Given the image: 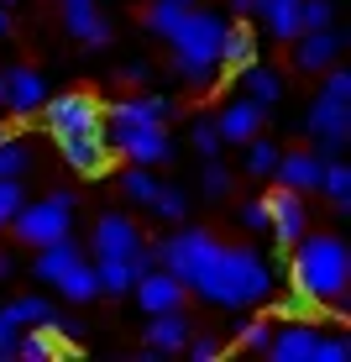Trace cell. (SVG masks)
I'll return each mask as SVG.
<instances>
[{
    "label": "cell",
    "instance_id": "e575fe53",
    "mask_svg": "<svg viewBox=\"0 0 351 362\" xmlns=\"http://www.w3.org/2000/svg\"><path fill=\"white\" fill-rule=\"evenodd\" d=\"M268 341H273V320L268 315L246 320V326L236 331V346H246V352H268Z\"/></svg>",
    "mask_w": 351,
    "mask_h": 362
},
{
    "label": "cell",
    "instance_id": "f546056e",
    "mask_svg": "<svg viewBox=\"0 0 351 362\" xmlns=\"http://www.w3.org/2000/svg\"><path fill=\"white\" fill-rule=\"evenodd\" d=\"M189 6H194V0H153V6H147V27H153L157 37H168L184 21V11H189Z\"/></svg>",
    "mask_w": 351,
    "mask_h": 362
},
{
    "label": "cell",
    "instance_id": "ffe728a7",
    "mask_svg": "<svg viewBox=\"0 0 351 362\" xmlns=\"http://www.w3.org/2000/svg\"><path fill=\"white\" fill-rule=\"evenodd\" d=\"M252 16L268 21V32L278 42H294L299 37V0H252Z\"/></svg>",
    "mask_w": 351,
    "mask_h": 362
},
{
    "label": "cell",
    "instance_id": "8992f818",
    "mask_svg": "<svg viewBox=\"0 0 351 362\" xmlns=\"http://www.w3.org/2000/svg\"><path fill=\"white\" fill-rule=\"evenodd\" d=\"M73 194L69 189H58V194H42V199H21V210L11 216V231H16V242H27V247H47V242H58V236H69L73 226Z\"/></svg>",
    "mask_w": 351,
    "mask_h": 362
},
{
    "label": "cell",
    "instance_id": "7c38bea8",
    "mask_svg": "<svg viewBox=\"0 0 351 362\" xmlns=\"http://www.w3.org/2000/svg\"><path fill=\"white\" fill-rule=\"evenodd\" d=\"M58 153H64V163L73 173H84V179H100V173L110 168L105 127H100V132H64V136H58Z\"/></svg>",
    "mask_w": 351,
    "mask_h": 362
},
{
    "label": "cell",
    "instance_id": "7402d4cb",
    "mask_svg": "<svg viewBox=\"0 0 351 362\" xmlns=\"http://www.w3.org/2000/svg\"><path fill=\"white\" fill-rule=\"evenodd\" d=\"M53 289H58V294H64V299H69V305H90V299L100 294V279H95V263H84V257H79V263H69L64 273H58V284H53Z\"/></svg>",
    "mask_w": 351,
    "mask_h": 362
},
{
    "label": "cell",
    "instance_id": "7a4b0ae2",
    "mask_svg": "<svg viewBox=\"0 0 351 362\" xmlns=\"http://www.w3.org/2000/svg\"><path fill=\"white\" fill-rule=\"evenodd\" d=\"M189 289H199L220 310H246V305H257V299L273 294V268H268V257H262L257 247H215Z\"/></svg>",
    "mask_w": 351,
    "mask_h": 362
},
{
    "label": "cell",
    "instance_id": "836d02e7",
    "mask_svg": "<svg viewBox=\"0 0 351 362\" xmlns=\"http://www.w3.org/2000/svg\"><path fill=\"white\" fill-rule=\"evenodd\" d=\"M335 21V0H299V32H315Z\"/></svg>",
    "mask_w": 351,
    "mask_h": 362
},
{
    "label": "cell",
    "instance_id": "8fae6325",
    "mask_svg": "<svg viewBox=\"0 0 351 362\" xmlns=\"http://www.w3.org/2000/svg\"><path fill=\"white\" fill-rule=\"evenodd\" d=\"M262 205H268V231L278 236V247H294L299 236L309 231V205H304L299 189H283V184H278Z\"/></svg>",
    "mask_w": 351,
    "mask_h": 362
},
{
    "label": "cell",
    "instance_id": "3957f363",
    "mask_svg": "<svg viewBox=\"0 0 351 362\" xmlns=\"http://www.w3.org/2000/svg\"><path fill=\"white\" fill-rule=\"evenodd\" d=\"M288 273H294L299 299L341 310V299L351 289V252H346L341 236H331V231H304L294 242V263H288Z\"/></svg>",
    "mask_w": 351,
    "mask_h": 362
},
{
    "label": "cell",
    "instance_id": "5b68a950",
    "mask_svg": "<svg viewBox=\"0 0 351 362\" xmlns=\"http://www.w3.org/2000/svg\"><path fill=\"white\" fill-rule=\"evenodd\" d=\"M268 357L273 362H346L351 341H346V336H325L315 326H304V320H294V326H273Z\"/></svg>",
    "mask_w": 351,
    "mask_h": 362
},
{
    "label": "cell",
    "instance_id": "277c9868",
    "mask_svg": "<svg viewBox=\"0 0 351 362\" xmlns=\"http://www.w3.org/2000/svg\"><path fill=\"white\" fill-rule=\"evenodd\" d=\"M220 32H225V21L215 16V11H184V21L168 32V42H173V74H179L184 84H194V90H210L215 84V74H220Z\"/></svg>",
    "mask_w": 351,
    "mask_h": 362
},
{
    "label": "cell",
    "instance_id": "9c48e42d",
    "mask_svg": "<svg viewBox=\"0 0 351 362\" xmlns=\"http://www.w3.org/2000/svg\"><path fill=\"white\" fill-rule=\"evenodd\" d=\"M304 132L320 142V158H331V153H341L346 147V136H351V100L346 95H315V105H309V116H304Z\"/></svg>",
    "mask_w": 351,
    "mask_h": 362
},
{
    "label": "cell",
    "instance_id": "cb8c5ba5",
    "mask_svg": "<svg viewBox=\"0 0 351 362\" xmlns=\"http://www.w3.org/2000/svg\"><path fill=\"white\" fill-rule=\"evenodd\" d=\"M242 90L257 100V105H273V100H283V74L268 69V64H246L242 69Z\"/></svg>",
    "mask_w": 351,
    "mask_h": 362
},
{
    "label": "cell",
    "instance_id": "9a60e30c",
    "mask_svg": "<svg viewBox=\"0 0 351 362\" xmlns=\"http://www.w3.org/2000/svg\"><path fill=\"white\" fill-rule=\"evenodd\" d=\"M341 53V32L335 27H315V32H299L294 37V69L304 74H325Z\"/></svg>",
    "mask_w": 351,
    "mask_h": 362
},
{
    "label": "cell",
    "instance_id": "8d00e7d4",
    "mask_svg": "<svg viewBox=\"0 0 351 362\" xmlns=\"http://www.w3.org/2000/svg\"><path fill=\"white\" fill-rule=\"evenodd\" d=\"M21 199H27V189H21V179H0V231L11 226V216L21 210Z\"/></svg>",
    "mask_w": 351,
    "mask_h": 362
},
{
    "label": "cell",
    "instance_id": "d590c367",
    "mask_svg": "<svg viewBox=\"0 0 351 362\" xmlns=\"http://www.w3.org/2000/svg\"><path fill=\"white\" fill-rule=\"evenodd\" d=\"M189 142L199 147V153H205V158H220V132H215V116H199L194 121V127H189Z\"/></svg>",
    "mask_w": 351,
    "mask_h": 362
},
{
    "label": "cell",
    "instance_id": "d6986e66",
    "mask_svg": "<svg viewBox=\"0 0 351 362\" xmlns=\"http://www.w3.org/2000/svg\"><path fill=\"white\" fill-rule=\"evenodd\" d=\"M184 341H189V315L184 310H157L153 326H147V346L157 357H168V352H184Z\"/></svg>",
    "mask_w": 351,
    "mask_h": 362
},
{
    "label": "cell",
    "instance_id": "83f0119b",
    "mask_svg": "<svg viewBox=\"0 0 351 362\" xmlns=\"http://www.w3.org/2000/svg\"><path fill=\"white\" fill-rule=\"evenodd\" d=\"M16 326H47L53 320V305H47L42 294H27V299H11V305H0Z\"/></svg>",
    "mask_w": 351,
    "mask_h": 362
},
{
    "label": "cell",
    "instance_id": "44dd1931",
    "mask_svg": "<svg viewBox=\"0 0 351 362\" xmlns=\"http://www.w3.org/2000/svg\"><path fill=\"white\" fill-rule=\"evenodd\" d=\"M220 69L225 74H242L246 64H257V37L252 32H246V27H225L220 32Z\"/></svg>",
    "mask_w": 351,
    "mask_h": 362
},
{
    "label": "cell",
    "instance_id": "ab89813d",
    "mask_svg": "<svg viewBox=\"0 0 351 362\" xmlns=\"http://www.w3.org/2000/svg\"><path fill=\"white\" fill-rule=\"evenodd\" d=\"M16 336H21V326L0 310V362H16Z\"/></svg>",
    "mask_w": 351,
    "mask_h": 362
},
{
    "label": "cell",
    "instance_id": "2e32d148",
    "mask_svg": "<svg viewBox=\"0 0 351 362\" xmlns=\"http://www.w3.org/2000/svg\"><path fill=\"white\" fill-rule=\"evenodd\" d=\"M131 289H136V305H142L147 315H157V310H184V284L173 279L168 268H147Z\"/></svg>",
    "mask_w": 351,
    "mask_h": 362
},
{
    "label": "cell",
    "instance_id": "f1b7e54d",
    "mask_svg": "<svg viewBox=\"0 0 351 362\" xmlns=\"http://www.w3.org/2000/svg\"><path fill=\"white\" fill-rule=\"evenodd\" d=\"M320 189L331 194V205H351V168L346 163H335V158H325V168H320Z\"/></svg>",
    "mask_w": 351,
    "mask_h": 362
},
{
    "label": "cell",
    "instance_id": "d4e9b609",
    "mask_svg": "<svg viewBox=\"0 0 351 362\" xmlns=\"http://www.w3.org/2000/svg\"><path fill=\"white\" fill-rule=\"evenodd\" d=\"M47 357H58V336L47 331V326H21V336H16V362H47Z\"/></svg>",
    "mask_w": 351,
    "mask_h": 362
},
{
    "label": "cell",
    "instance_id": "ac0fdd59",
    "mask_svg": "<svg viewBox=\"0 0 351 362\" xmlns=\"http://www.w3.org/2000/svg\"><path fill=\"white\" fill-rule=\"evenodd\" d=\"M262 110L268 105H257L252 95H242V100H231V105L215 116V132H220V142H252V136L262 132Z\"/></svg>",
    "mask_w": 351,
    "mask_h": 362
},
{
    "label": "cell",
    "instance_id": "bcb514c9",
    "mask_svg": "<svg viewBox=\"0 0 351 362\" xmlns=\"http://www.w3.org/2000/svg\"><path fill=\"white\" fill-rule=\"evenodd\" d=\"M231 6H236V11H242V16H252V0H231Z\"/></svg>",
    "mask_w": 351,
    "mask_h": 362
},
{
    "label": "cell",
    "instance_id": "74e56055",
    "mask_svg": "<svg viewBox=\"0 0 351 362\" xmlns=\"http://www.w3.org/2000/svg\"><path fill=\"white\" fill-rule=\"evenodd\" d=\"M199 189H205L210 199H220L225 189H231V173H225L220 158H210V163H205V173H199Z\"/></svg>",
    "mask_w": 351,
    "mask_h": 362
},
{
    "label": "cell",
    "instance_id": "60d3db41",
    "mask_svg": "<svg viewBox=\"0 0 351 362\" xmlns=\"http://www.w3.org/2000/svg\"><path fill=\"white\" fill-rule=\"evenodd\" d=\"M242 226L246 231H268V205H262V199H246L242 205Z\"/></svg>",
    "mask_w": 351,
    "mask_h": 362
},
{
    "label": "cell",
    "instance_id": "1f68e13d",
    "mask_svg": "<svg viewBox=\"0 0 351 362\" xmlns=\"http://www.w3.org/2000/svg\"><path fill=\"white\" fill-rule=\"evenodd\" d=\"M147 210H157L162 221H184V210H189V194L173 189V184H157V194H153V205H147Z\"/></svg>",
    "mask_w": 351,
    "mask_h": 362
},
{
    "label": "cell",
    "instance_id": "5bb4252c",
    "mask_svg": "<svg viewBox=\"0 0 351 362\" xmlns=\"http://www.w3.org/2000/svg\"><path fill=\"white\" fill-rule=\"evenodd\" d=\"M58 11H64V27H69L73 42H84V47H105L110 42V21L100 16L95 0H58Z\"/></svg>",
    "mask_w": 351,
    "mask_h": 362
},
{
    "label": "cell",
    "instance_id": "4fadbf2b",
    "mask_svg": "<svg viewBox=\"0 0 351 362\" xmlns=\"http://www.w3.org/2000/svg\"><path fill=\"white\" fill-rule=\"evenodd\" d=\"M136 247H142V231H136L131 216L110 210V216L95 221V257H131Z\"/></svg>",
    "mask_w": 351,
    "mask_h": 362
},
{
    "label": "cell",
    "instance_id": "ee69618b",
    "mask_svg": "<svg viewBox=\"0 0 351 362\" xmlns=\"http://www.w3.org/2000/svg\"><path fill=\"white\" fill-rule=\"evenodd\" d=\"M11 273H16V257H11V252H0V279H11Z\"/></svg>",
    "mask_w": 351,
    "mask_h": 362
},
{
    "label": "cell",
    "instance_id": "d6a6232c",
    "mask_svg": "<svg viewBox=\"0 0 351 362\" xmlns=\"http://www.w3.org/2000/svg\"><path fill=\"white\" fill-rule=\"evenodd\" d=\"M273 163H278V147L257 132L252 142H246V173H257V179H262V173H273Z\"/></svg>",
    "mask_w": 351,
    "mask_h": 362
},
{
    "label": "cell",
    "instance_id": "4dcf8cb0",
    "mask_svg": "<svg viewBox=\"0 0 351 362\" xmlns=\"http://www.w3.org/2000/svg\"><path fill=\"white\" fill-rule=\"evenodd\" d=\"M27 168H32V147L16 142V136H6V142H0V179H21Z\"/></svg>",
    "mask_w": 351,
    "mask_h": 362
},
{
    "label": "cell",
    "instance_id": "f6af8a7d",
    "mask_svg": "<svg viewBox=\"0 0 351 362\" xmlns=\"http://www.w3.org/2000/svg\"><path fill=\"white\" fill-rule=\"evenodd\" d=\"M6 32H11V11L0 6V37H6Z\"/></svg>",
    "mask_w": 351,
    "mask_h": 362
},
{
    "label": "cell",
    "instance_id": "30bf717a",
    "mask_svg": "<svg viewBox=\"0 0 351 362\" xmlns=\"http://www.w3.org/2000/svg\"><path fill=\"white\" fill-rule=\"evenodd\" d=\"M42 100H47V79L37 69L27 64H11V69H0V110L6 116H37L42 110Z\"/></svg>",
    "mask_w": 351,
    "mask_h": 362
},
{
    "label": "cell",
    "instance_id": "484cf974",
    "mask_svg": "<svg viewBox=\"0 0 351 362\" xmlns=\"http://www.w3.org/2000/svg\"><path fill=\"white\" fill-rule=\"evenodd\" d=\"M95 279H100V294H126L131 284H136L131 257H100V263H95Z\"/></svg>",
    "mask_w": 351,
    "mask_h": 362
},
{
    "label": "cell",
    "instance_id": "c3c4849f",
    "mask_svg": "<svg viewBox=\"0 0 351 362\" xmlns=\"http://www.w3.org/2000/svg\"><path fill=\"white\" fill-rule=\"evenodd\" d=\"M0 6H16V0H0Z\"/></svg>",
    "mask_w": 351,
    "mask_h": 362
},
{
    "label": "cell",
    "instance_id": "f35d334b",
    "mask_svg": "<svg viewBox=\"0 0 351 362\" xmlns=\"http://www.w3.org/2000/svg\"><path fill=\"white\" fill-rule=\"evenodd\" d=\"M184 346H189V357H194V362H215V357L225 352L220 336H194V331H189V341H184Z\"/></svg>",
    "mask_w": 351,
    "mask_h": 362
},
{
    "label": "cell",
    "instance_id": "603a6c76",
    "mask_svg": "<svg viewBox=\"0 0 351 362\" xmlns=\"http://www.w3.org/2000/svg\"><path fill=\"white\" fill-rule=\"evenodd\" d=\"M79 247H73V236H58V242H47V247H37V279H42V284H58V273H64L69 263H79Z\"/></svg>",
    "mask_w": 351,
    "mask_h": 362
},
{
    "label": "cell",
    "instance_id": "7bdbcfd3",
    "mask_svg": "<svg viewBox=\"0 0 351 362\" xmlns=\"http://www.w3.org/2000/svg\"><path fill=\"white\" fill-rule=\"evenodd\" d=\"M147 79H153V64H147V58H142V64H126V69H121V84H147Z\"/></svg>",
    "mask_w": 351,
    "mask_h": 362
},
{
    "label": "cell",
    "instance_id": "7dc6e473",
    "mask_svg": "<svg viewBox=\"0 0 351 362\" xmlns=\"http://www.w3.org/2000/svg\"><path fill=\"white\" fill-rule=\"evenodd\" d=\"M6 136H16V132H6V127H0V142H6Z\"/></svg>",
    "mask_w": 351,
    "mask_h": 362
},
{
    "label": "cell",
    "instance_id": "52a82bcc",
    "mask_svg": "<svg viewBox=\"0 0 351 362\" xmlns=\"http://www.w3.org/2000/svg\"><path fill=\"white\" fill-rule=\"evenodd\" d=\"M215 236H210V231H179V236H168V242H162L157 247V268H168L173 273V279H179L184 284V289H189V284L199 279V268H205L210 263V252H215Z\"/></svg>",
    "mask_w": 351,
    "mask_h": 362
},
{
    "label": "cell",
    "instance_id": "ba28073f",
    "mask_svg": "<svg viewBox=\"0 0 351 362\" xmlns=\"http://www.w3.org/2000/svg\"><path fill=\"white\" fill-rule=\"evenodd\" d=\"M42 121L53 136L64 132H100L105 127V110H100V100L90 90H69V95H47L42 100Z\"/></svg>",
    "mask_w": 351,
    "mask_h": 362
},
{
    "label": "cell",
    "instance_id": "4316f807",
    "mask_svg": "<svg viewBox=\"0 0 351 362\" xmlns=\"http://www.w3.org/2000/svg\"><path fill=\"white\" fill-rule=\"evenodd\" d=\"M157 173L153 163H131L126 173H121V189H126V199H136V205H153V194H157Z\"/></svg>",
    "mask_w": 351,
    "mask_h": 362
},
{
    "label": "cell",
    "instance_id": "e0dca14e",
    "mask_svg": "<svg viewBox=\"0 0 351 362\" xmlns=\"http://www.w3.org/2000/svg\"><path fill=\"white\" fill-rule=\"evenodd\" d=\"M320 168H325V158L320 153H309V147H299V153H278V163H273L268 179H278L283 189H320Z\"/></svg>",
    "mask_w": 351,
    "mask_h": 362
},
{
    "label": "cell",
    "instance_id": "b9f144b4",
    "mask_svg": "<svg viewBox=\"0 0 351 362\" xmlns=\"http://www.w3.org/2000/svg\"><path fill=\"white\" fill-rule=\"evenodd\" d=\"M47 331H53V336H79V331H84V320H79V315H58V310H53Z\"/></svg>",
    "mask_w": 351,
    "mask_h": 362
},
{
    "label": "cell",
    "instance_id": "6da1fadb",
    "mask_svg": "<svg viewBox=\"0 0 351 362\" xmlns=\"http://www.w3.org/2000/svg\"><path fill=\"white\" fill-rule=\"evenodd\" d=\"M168 116H173L168 95H126V100H116L110 116H105L110 153H121L126 163H162V158H173V142H168V132H162Z\"/></svg>",
    "mask_w": 351,
    "mask_h": 362
}]
</instances>
